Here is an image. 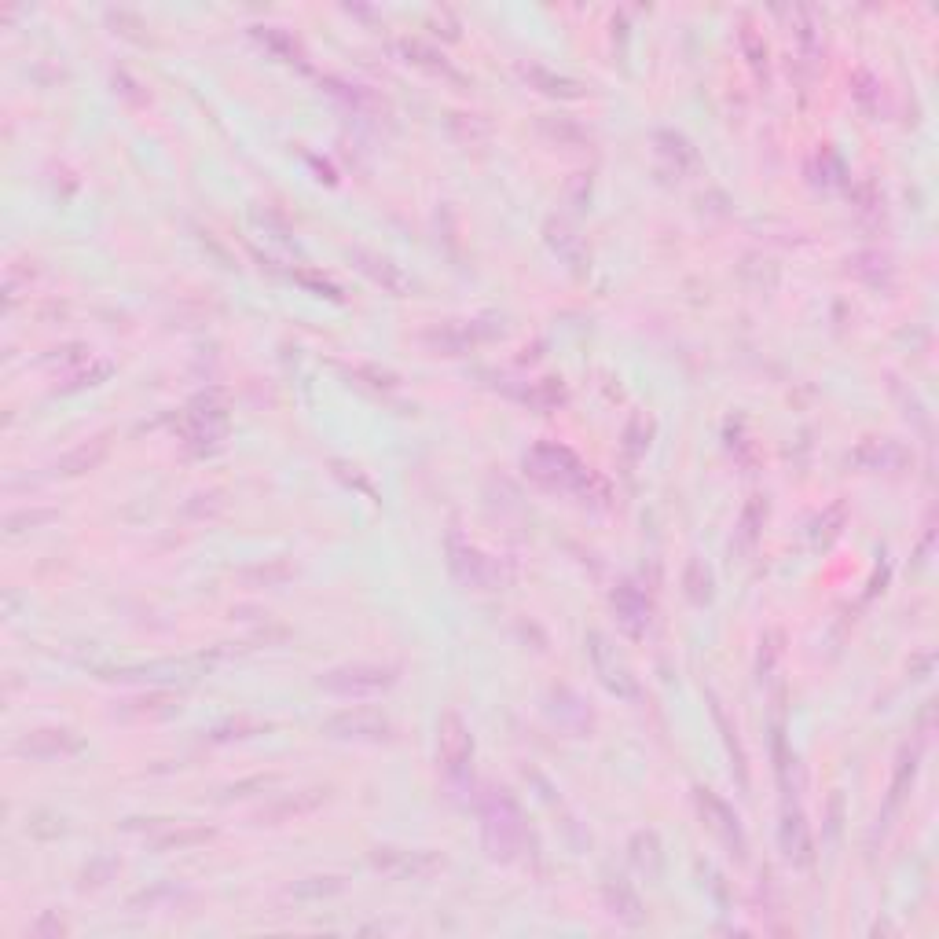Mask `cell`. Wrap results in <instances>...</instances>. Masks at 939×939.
I'll list each match as a JSON object with an SVG mask.
<instances>
[{
    "label": "cell",
    "instance_id": "obj_18",
    "mask_svg": "<svg viewBox=\"0 0 939 939\" xmlns=\"http://www.w3.org/2000/svg\"><path fill=\"white\" fill-rule=\"evenodd\" d=\"M103 455H107V441L96 437V441L78 444V448H70L67 455H59L56 470L59 474H67V477H78V474H85V470H92V466H100Z\"/></svg>",
    "mask_w": 939,
    "mask_h": 939
},
{
    "label": "cell",
    "instance_id": "obj_2",
    "mask_svg": "<svg viewBox=\"0 0 939 939\" xmlns=\"http://www.w3.org/2000/svg\"><path fill=\"white\" fill-rule=\"evenodd\" d=\"M525 470H529L532 481H540L547 488H569L576 496H591L606 499V481L595 477V470H587L580 459H576L569 448L562 444H532L529 455H525Z\"/></svg>",
    "mask_w": 939,
    "mask_h": 939
},
{
    "label": "cell",
    "instance_id": "obj_14",
    "mask_svg": "<svg viewBox=\"0 0 939 939\" xmlns=\"http://www.w3.org/2000/svg\"><path fill=\"white\" fill-rule=\"evenodd\" d=\"M613 609H617V620L620 628L628 631V635H635L639 639L642 631L650 628V598L642 595L639 584H631V580H624V584L613 591Z\"/></svg>",
    "mask_w": 939,
    "mask_h": 939
},
{
    "label": "cell",
    "instance_id": "obj_11",
    "mask_svg": "<svg viewBox=\"0 0 939 939\" xmlns=\"http://www.w3.org/2000/svg\"><path fill=\"white\" fill-rule=\"evenodd\" d=\"M851 463L866 470V474H892V470H903L910 463V452L892 437H870L851 452Z\"/></svg>",
    "mask_w": 939,
    "mask_h": 939
},
{
    "label": "cell",
    "instance_id": "obj_15",
    "mask_svg": "<svg viewBox=\"0 0 939 939\" xmlns=\"http://www.w3.org/2000/svg\"><path fill=\"white\" fill-rule=\"evenodd\" d=\"M349 257H353V261H356V268H360L364 276H371V279H375V283H378V287H382V290H389V294H404V290L411 287V283H408V276H404V272H400V268L393 265L389 257L371 254V250H360V246H356V250H353V254H349Z\"/></svg>",
    "mask_w": 939,
    "mask_h": 939
},
{
    "label": "cell",
    "instance_id": "obj_17",
    "mask_svg": "<svg viewBox=\"0 0 939 939\" xmlns=\"http://www.w3.org/2000/svg\"><path fill=\"white\" fill-rule=\"evenodd\" d=\"M551 716L562 723V727L569 730H587L591 727V712H587V705L580 701V697L573 694V690H551Z\"/></svg>",
    "mask_w": 939,
    "mask_h": 939
},
{
    "label": "cell",
    "instance_id": "obj_12",
    "mask_svg": "<svg viewBox=\"0 0 939 939\" xmlns=\"http://www.w3.org/2000/svg\"><path fill=\"white\" fill-rule=\"evenodd\" d=\"M81 749H85V745H81V738H74L70 730H59V727L34 730V734H26V738L15 741V752H19V756H30V760H59V756H78Z\"/></svg>",
    "mask_w": 939,
    "mask_h": 939
},
{
    "label": "cell",
    "instance_id": "obj_22",
    "mask_svg": "<svg viewBox=\"0 0 939 939\" xmlns=\"http://www.w3.org/2000/svg\"><path fill=\"white\" fill-rule=\"evenodd\" d=\"M521 400H525V404H532V408L547 411V408H554V404H562L565 389H562V382H558V378H543V382H536L532 389H525V393H521Z\"/></svg>",
    "mask_w": 939,
    "mask_h": 939
},
{
    "label": "cell",
    "instance_id": "obj_26",
    "mask_svg": "<svg viewBox=\"0 0 939 939\" xmlns=\"http://www.w3.org/2000/svg\"><path fill=\"white\" fill-rule=\"evenodd\" d=\"M323 796L327 793H320V789H309V796H301V800H283L279 807H272V811H261V818H283V815H298V811H312L316 804H323Z\"/></svg>",
    "mask_w": 939,
    "mask_h": 939
},
{
    "label": "cell",
    "instance_id": "obj_31",
    "mask_svg": "<svg viewBox=\"0 0 939 939\" xmlns=\"http://www.w3.org/2000/svg\"><path fill=\"white\" fill-rule=\"evenodd\" d=\"M41 521H52V510H26V514H12L8 518V532H23V525H41Z\"/></svg>",
    "mask_w": 939,
    "mask_h": 939
},
{
    "label": "cell",
    "instance_id": "obj_6",
    "mask_svg": "<svg viewBox=\"0 0 939 939\" xmlns=\"http://www.w3.org/2000/svg\"><path fill=\"white\" fill-rule=\"evenodd\" d=\"M587 650H591V664H595V675L602 679V686H606L609 694L628 697V701H635V697H639V679L631 675L628 664L620 661L617 650L609 646L602 631H591V635H587Z\"/></svg>",
    "mask_w": 939,
    "mask_h": 939
},
{
    "label": "cell",
    "instance_id": "obj_21",
    "mask_svg": "<svg viewBox=\"0 0 939 939\" xmlns=\"http://www.w3.org/2000/svg\"><path fill=\"white\" fill-rule=\"evenodd\" d=\"M683 587H686V598L694 602V606H705L708 598H712V573H708L705 562H690L683 573Z\"/></svg>",
    "mask_w": 939,
    "mask_h": 939
},
{
    "label": "cell",
    "instance_id": "obj_32",
    "mask_svg": "<svg viewBox=\"0 0 939 939\" xmlns=\"http://www.w3.org/2000/svg\"><path fill=\"white\" fill-rule=\"evenodd\" d=\"M114 870H118V866H114L111 859H100V862H92L89 870H85V888H89V884H103V881H107V877H111Z\"/></svg>",
    "mask_w": 939,
    "mask_h": 939
},
{
    "label": "cell",
    "instance_id": "obj_3",
    "mask_svg": "<svg viewBox=\"0 0 939 939\" xmlns=\"http://www.w3.org/2000/svg\"><path fill=\"white\" fill-rule=\"evenodd\" d=\"M228 393L224 389H206L191 400L184 415H180V437L195 448V452H206L224 437V426H228Z\"/></svg>",
    "mask_w": 939,
    "mask_h": 939
},
{
    "label": "cell",
    "instance_id": "obj_25",
    "mask_svg": "<svg viewBox=\"0 0 939 939\" xmlns=\"http://www.w3.org/2000/svg\"><path fill=\"white\" fill-rule=\"evenodd\" d=\"M657 144H661V155H668L675 162V169H683L694 162V151H690V144H686L683 136L675 133H657Z\"/></svg>",
    "mask_w": 939,
    "mask_h": 939
},
{
    "label": "cell",
    "instance_id": "obj_24",
    "mask_svg": "<svg viewBox=\"0 0 939 939\" xmlns=\"http://www.w3.org/2000/svg\"><path fill=\"white\" fill-rule=\"evenodd\" d=\"M213 829H202V826H184V829H173V833H166V837L155 840V848L169 851V848H188V844H202V840H210Z\"/></svg>",
    "mask_w": 939,
    "mask_h": 939
},
{
    "label": "cell",
    "instance_id": "obj_10",
    "mask_svg": "<svg viewBox=\"0 0 939 939\" xmlns=\"http://www.w3.org/2000/svg\"><path fill=\"white\" fill-rule=\"evenodd\" d=\"M448 565H452L455 580L466 584V587H492L496 584V565L488 562L477 547H470V543L459 540V536L448 540Z\"/></svg>",
    "mask_w": 939,
    "mask_h": 939
},
{
    "label": "cell",
    "instance_id": "obj_28",
    "mask_svg": "<svg viewBox=\"0 0 939 939\" xmlns=\"http://www.w3.org/2000/svg\"><path fill=\"white\" fill-rule=\"evenodd\" d=\"M294 895H331V892H342V881L338 877H309V884H294L290 888Z\"/></svg>",
    "mask_w": 939,
    "mask_h": 939
},
{
    "label": "cell",
    "instance_id": "obj_1",
    "mask_svg": "<svg viewBox=\"0 0 939 939\" xmlns=\"http://www.w3.org/2000/svg\"><path fill=\"white\" fill-rule=\"evenodd\" d=\"M477 815H481V840L485 851L496 862H514L521 859V851L529 844V826H525V811L514 800L510 789L492 785L477 800Z\"/></svg>",
    "mask_w": 939,
    "mask_h": 939
},
{
    "label": "cell",
    "instance_id": "obj_29",
    "mask_svg": "<svg viewBox=\"0 0 939 939\" xmlns=\"http://www.w3.org/2000/svg\"><path fill=\"white\" fill-rule=\"evenodd\" d=\"M290 573H294V569H290L287 562H276V565H268V569H265V565L246 569L243 576H246V580H250V576H257V580H265V584H283V580H290Z\"/></svg>",
    "mask_w": 939,
    "mask_h": 939
},
{
    "label": "cell",
    "instance_id": "obj_30",
    "mask_svg": "<svg viewBox=\"0 0 939 939\" xmlns=\"http://www.w3.org/2000/svg\"><path fill=\"white\" fill-rule=\"evenodd\" d=\"M741 45H745V52H749L752 67H760V63L767 67V45H763V41L752 34V30H745V34H741Z\"/></svg>",
    "mask_w": 939,
    "mask_h": 939
},
{
    "label": "cell",
    "instance_id": "obj_19",
    "mask_svg": "<svg viewBox=\"0 0 939 939\" xmlns=\"http://www.w3.org/2000/svg\"><path fill=\"white\" fill-rule=\"evenodd\" d=\"M631 862H635V870H642L646 877H657L661 873V837L653 833V829H642V833H635L631 837Z\"/></svg>",
    "mask_w": 939,
    "mask_h": 939
},
{
    "label": "cell",
    "instance_id": "obj_7",
    "mask_svg": "<svg viewBox=\"0 0 939 939\" xmlns=\"http://www.w3.org/2000/svg\"><path fill=\"white\" fill-rule=\"evenodd\" d=\"M697 796V807H701V818H705V826L716 833L723 844H727L738 859H745V848H749V840H745V829H741V818L734 815V807L727 804V800H719L712 789H694Z\"/></svg>",
    "mask_w": 939,
    "mask_h": 939
},
{
    "label": "cell",
    "instance_id": "obj_16",
    "mask_svg": "<svg viewBox=\"0 0 939 939\" xmlns=\"http://www.w3.org/2000/svg\"><path fill=\"white\" fill-rule=\"evenodd\" d=\"M602 895H606L609 914L617 917V921H624V925H642V921H646V910H642L639 892H635V888H631L624 877H613V881H606Z\"/></svg>",
    "mask_w": 939,
    "mask_h": 939
},
{
    "label": "cell",
    "instance_id": "obj_33",
    "mask_svg": "<svg viewBox=\"0 0 939 939\" xmlns=\"http://www.w3.org/2000/svg\"><path fill=\"white\" fill-rule=\"evenodd\" d=\"M34 932H37V936H67V925H63L56 914H45L34 925Z\"/></svg>",
    "mask_w": 939,
    "mask_h": 939
},
{
    "label": "cell",
    "instance_id": "obj_8",
    "mask_svg": "<svg viewBox=\"0 0 939 939\" xmlns=\"http://www.w3.org/2000/svg\"><path fill=\"white\" fill-rule=\"evenodd\" d=\"M327 734L342 741H389L393 727L382 712H371V708H349V712H338V716L327 719Z\"/></svg>",
    "mask_w": 939,
    "mask_h": 939
},
{
    "label": "cell",
    "instance_id": "obj_5",
    "mask_svg": "<svg viewBox=\"0 0 939 939\" xmlns=\"http://www.w3.org/2000/svg\"><path fill=\"white\" fill-rule=\"evenodd\" d=\"M393 683H397V668H389V664H342V668H331V672L320 675V690L338 697L378 694V690H389Z\"/></svg>",
    "mask_w": 939,
    "mask_h": 939
},
{
    "label": "cell",
    "instance_id": "obj_20",
    "mask_svg": "<svg viewBox=\"0 0 939 939\" xmlns=\"http://www.w3.org/2000/svg\"><path fill=\"white\" fill-rule=\"evenodd\" d=\"M521 74H525V81H532L540 92L558 96V100H576V96H584V85H576V81L562 78V74H551L547 67H525Z\"/></svg>",
    "mask_w": 939,
    "mask_h": 939
},
{
    "label": "cell",
    "instance_id": "obj_4",
    "mask_svg": "<svg viewBox=\"0 0 939 939\" xmlns=\"http://www.w3.org/2000/svg\"><path fill=\"white\" fill-rule=\"evenodd\" d=\"M441 738H437V745H441V771L444 778H448V785L452 789H466L470 785V778H474V738H470V730H466L463 716H455V712H444L441 716V730H437Z\"/></svg>",
    "mask_w": 939,
    "mask_h": 939
},
{
    "label": "cell",
    "instance_id": "obj_27",
    "mask_svg": "<svg viewBox=\"0 0 939 939\" xmlns=\"http://www.w3.org/2000/svg\"><path fill=\"white\" fill-rule=\"evenodd\" d=\"M551 246L562 257H569V261H576V254H580V239L569 228H562V224H551Z\"/></svg>",
    "mask_w": 939,
    "mask_h": 939
},
{
    "label": "cell",
    "instance_id": "obj_13",
    "mask_svg": "<svg viewBox=\"0 0 939 939\" xmlns=\"http://www.w3.org/2000/svg\"><path fill=\"white\" fill-rule=\"evenodd\" d=\"M778 840H782L785 859L793 862V866H811V859H815V851H811V829H807L804 815H800V807H796L793 800H785Z\"/></svg>",
    "mask_w": 939,
    "mask_h": 939
},
{
    "label": "cell",
    "instance_id": "obj_9",
    "mask_svg": "<svg viewBox=\"0 0 939 939\" xmlns=\"http://www.w3.org/2000/svg\"><path fill=\"white\" fill-rule=\"evenodd\" d=\"M371 862H375V870H382L386 877H397V881L430 877L433 870L444 866L433 851H408V848H375L371 851Z\"/></svg>",
    "mask_w": 939,
    "mask_h": 939
},
{
    "label": "cell",
    "instance_id": "obj_34",
    "mask_svg": "<svg viewBox=\"0 0 939 939\" xmlns=\"http://www.w3.org/2000/svg\"><path fill=\"white\" fill-rule=\"evenodd\" d=\"M298 283H305V287H312L316 294H327V298H338V287L334 283H327V279H312L305 276V272H298Z\"/></svg>",
    "mask_w": 939,
    "mask_h": 939
},
{
    "label": "cell",
    "instance_id": "obj_23",
    "mask_svg": "<svg viewBox=\"0 0 939 939\" xmlns=\"http://www.w3.org/2000/svg\"><path fill=\"white\" fill-rule=\"evenodd\" d=\"M712 716H716L719 730H723V738H727V749L734 752V767H738V778L741 785H749V771H745V752H741V741H738V730L730 727L727 716H723V705H719L716 697H712Z\"/></svg>",
    "mask_w": 939,
    "mask_h": 939
}]
</instances>
